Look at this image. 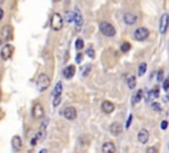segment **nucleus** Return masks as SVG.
Returning a JSON list of instances; mask_svg holds the SVG:
<instances>
[{
	"label": "nucleus",
	"instance_id": "obj_1",
	"mask_svg": "<svg viewBox=\"0 0 169 153\" xmlns=\"http://www.w3.org/2000/svg\"><path fill=\"white\" fill-rule=\"evenodd\" d=\"M36 86H37V90L40 92L46 91V90L49 89V86H50V78H49V75H48V74H41L37 78V81H36Z\"/></svg>",
	"mask_w": 169,
	"mask_h": 153
},
{
	"label": "nucleus",
	"instance_id": "obj_35",
	"mask_svg": "<svg viewBox=\"0 0 169 153\" xmlns=\"http://www.w3.org/2000/svg\"><path fill=\"white\" fill-rule=\"evenodd\" d=\"M37 136H35V137H33L32 139V140H30V145H32V147H35L36 145V144H37Z\"/></svg>",
	"mask_w": 169,
	"mask_h": 153
},
{
	"label": "nucleus",
	"instance_id": "obj_25",
	"mask_svg": "<svg viewBox=\"0 0 169 153\" xmlns=\"http://www.w3.org/2000/svg\"><path fill=\"white\" fill-rule=\"evenodd\" d=\"M145 71H147V64H142L139 66V76H143Z\"/></svg>",
	"mask_w": 169,
	"mask_h": 153
},
{
	"label": "nucleus",
	"instance_id": "obj_23",
	"mask_svg": "<svg viewBox=\"0 0 169 153\" xmlns=\"http://www.w3.org/2000/svg\"><path fill=\"white\" fill-rule=\"evenodd\" d=\"M120 50H122V53H127L131 50V44L129 42H123L122 46H120Z\"/></svg>",
	"mask_w": 169,
	"mask_h": 153
},
{
	"label": "nucleus",
	"instance_id": "obj_2",
	"mask_svg": "<svg viewBox=\"0 0 169 153\" xmlns=\"http://www.w3.org/2000/svg\"><path fill=\"white\" fill-rule=\"evenodd\" d=\"M99 30L102 32V35H105L106 37H114L116 35V29L114 28V25L110 24L107 21H102L99 24Z\"/></svg>",
	"mask_w": 169,
	"mask_h": 153
},
{
	"label": "nucleus",
	"instance_id": "obj_12",
	"mask_svg": "<svg viewBox=\"0 0 169 153\" xmlns=\"http://www.w3.org/2000/svg\"><path fill=\"white\" fill-rule=\"evenodd\" d=\"M123 21H124V24H127V25H134L135 22L137 21V16L135 15V13L127 12V13H124V16H123Z\"/></svg>",
	"mask_w": 169,
	"mask_h": 153
},
{
	"label": "nucleus",
	"instance_id": "obj_9",
	"mask_svg": "<svg viewBox=\"0 0 169 153\" xmlns=\"http://www.w3.org/2000/svg\"><path fill=\"white\" fill-rule=\"evenodd\" d=\"M11 54H12V45L5 44L4 46L1 48V50H0V56H1V58L4 59V61H7V59L11 57Z\"/></svg>",
	"mask_w": 169,
	"mask_h": 153
},
{
	"label": "nucleus",
	"instance_id": "obj_24",
	"mask_svg": "<svg viewBox=\"0 0 169 153\" xmlns=\"http://www.w3.org/2000/svg\"><path fill=\"white\" fill-rule=\"evenodd\" d=\"M65 20H66L67 22L74 21V12H70V11H67V12L65 13Z\"/></svg>",
	"mask_w": 169,
	"mask_h": 153
},
{
	"label": "nucleus",
	"instance_id": "obj_19",
	"mask_svg": "<svg viewBox=\"0 0 169 153\" xmlns=\"http://www.w3.org/2000/svg\"><path fill=\"white\" fill-rule=\"evenodd\" d=\"M143 98V90H137V92H135L134 96H132V104H137Z\"/></svg>",
	"mask_w": 169,
	"mask_h": 153
},
{
	"label": "nucleus",
	"instance_id": "obj_5",
	"mask_svg": "<svg viewBox=\"0 0 169 153\" xmlns=\"http://www.w3.org/2000/svg\"><path fill=\"white\" fill-rule=\"evenodd\" d=\"M74 24H75V29L81 30L83 25V17H82V13H81L79 8H75L74 11Z\"/></svg>",
	"mask_w": 169,
	"mask_h": 153
},
{
	"label": "nucleus",
	"instance_id": "obj_41",
	"mask_svg": "<svg viewBox=\"0 0 169 153\" xmlns=\"http://www.w3.org/2000/svg\"><path fill=\"white\" fill-rule=\"evenodd\" d=\"M0 95H1V92H0Z\"/></svg>",
	"mask_w": 169,
	"mask_h": 153
},
{
	"label": "nucleus",
	"instance_id": "obj_20",
	"mask_svg": "<svg viewBox=\"0 0 169 153\" xmlns=\"http://www.w3.org/2000/svg\"><path fill=\"white\" fill-rule=\"evenodd\" d=\"M62 94V82H57V84H56L54 90H53V96H58Z\"/></svg>",
	"mask_w": 169,
	"mask_h": 153
},
{
	"label": "nucleus",
	"instance_id": "obj_13",
	"mask_svg": "<svg viewBox=\"0 0 169 153\" xmlns=\"http://www.w3.org/2000/svg\"><path fill=\"white\" fill-rule=\"evenodd\" d=\"M110 132H111V135H114V136H119V135L123 132V127H122V124L118 123V121L112 123L111 126H110Z\"/></svg>",
	"mask_w": 169,
	"mask_h": 153
},
{
	"label": "nucleus",
	"instance_id": "obj_39",
	"mask_svg": "<svg viewBox=\"0 0 169 153\" xmlns=\"http://www.w3.org/2000/svg\"><path fill=\"white\" fill-rule=\"evenodd\" d=\"M40 153H46V149H41Z\"/></svg>",
	"mask_w": 169,
	"mask_h": 153
},
{
	"label": "nucleus",
	"instance_id": "obj_26",
	"mask_svg": "<svg viewBox=\"0 0 169 153\" xmlns=\"http://www.w3.org/2000/svg\"><path fill=\"white\" fill-rule=\"evenodd\" d=\"M61 103V95L58 96H53V107H58Z\"/></svg>",
	"mask_w": 169,
	"mask_h": 153
},
{
	"label": "nucleus",
	"instance_id": "obj_31",
	"mask_svg": "<svg viewBox=\"0 0 169 153\" xmlns=\"http://www.w3.org/2000/svg\"><path fill=\"white\" fill-rule=\"evenodd\" d=\"M152 108H153L155 111H160V110H161V108H160V104L159 103H152Z\"/></svg>",
	"mask_w": 169,
	"mask_h": 153
},
{
	"label": "nucleus",
	"instance_id": "obj_29",
	"mask_svg": "<svg viewBox=\"0 0 169 153\" xmlns=\"http://www.w3.org/2000/svg\"><path fill=\"white\" fill-rule=\"evenodd\" d=\"M90 70H91V65H86V69L82 70V76H87V75H89Z\"/></svg>",
	"mask_w": 169,
	"mask_h": 153
},
{
	"label": "nucleus",
	"instance_id": "obj_3",
	"mask_svg": "<svg viewBox=\"0 0 169 153\" xmlns=\"http://www.w3.org/2000/svg\"><path fill=\"white\" fill-rule=\"evenodd\" d=\"M50 27H52V29L56 30V32H58V30L62 29V27H64V17L60 15V13L54 12L52 15V19H50Z\"/></svg>",
	"mask_w": 169,
	"mask_h": 153
},
{
	"label": "nucleus",
	"instance_id": "obj_17",
	"mask_svg": "<svg viewBox=\"0 0 169 153\" xmlns=\"http://www.w3.org/2000/svg\"><path fill=\"white\" fill-rule=\"evenodd\" d=\"M114 110H115L114 103H111L110 100H105V102L102 103V111L105 112V114H111Z\"/></svg>",
	"mask_w": 169,
	"mask_h": 153
},
{
	"label": "nucleus",
	"instance_id": "obj_10",
	"mask_svg": "<svg viewBox=\"0 0 169 153\" xmlns=\"http://www.w3.org/2000/svg\"><path fill=\"white\" fill-rule=\"evenodd\" d=\"M11 145H12V149L15 152H19L21 149V147H22V140H21V137L20 136H13L12 137V140H11Z\"/></svg>",
	"mask_w": 169,
	"mask_h": 153
},
{
	"label": "nucleus",
	"instance_id": "obj_6",
	"mask_svg": "<svg viewBox=\"0 0 169 153\" xmlns=\"http://www.w3.org/2000/svg\"><path fill=\"white\" fill-rule=\"evenodd\" d=\"M44 107H42V104L40 103H36L35 106L32 107V116L35 119H42V116H44Z\"/></svg>",
	"mask_w": 169,
	"mask_h": 153
},
{
	"label": "nucleus",
	"instance_id": "obj_18",
	"mask_svg": "<svg viewBox=\"0 0 169 153\" xmlns=\"http://www.w3.org/2000/svg\"><path fill=\"white\" fill-rule=\"evenodd\" d=\"M3 40L4 41H8L11 37H12V28L9 27V25H5L4 28H3Z\"/></svg>",
	"mask_w": 169,
	"mask_h": 153
},
{
	"label": "nucleus",
	"instance_id": "obj_4",
	"mask_svg": "<svg viewBox=\"0 0 169 153\" xmlns=\"http://www.w3.org/2000/svg\"><path fill=\"white\" fill-rule=\"evenodd\" d=\"M148 36H149V30L144 27L137 28L134 32V38L136 40V41H145V40L148 38Z\"/></svg>",
	"mask_w": 169,
	"mask_h": 153
},
{
	"label": "nucleus",
	"instance_id": "obj_21",
	"mask_svg": "<svg viewBox=\"0 0 169 153\" xmlns=\"http://www.w3.org/2000/svg\"><path fill=\"white\" fill-rule=\"evenodd\" d=\"M127 84H128L129 89H135V86H136V76L135 75H129L128 78H127Z\"/></svg>",
	"mask_w": 169,
	"mask_h": 153
},
{
	"label": "nucleus",
	"instance_id": "obj_22",
	"mask_svg": "<svg viewBox=\"0 0 169 153\" xmlns=\"http://www.w3.org/2000/svg\"><path fill=\"white\" fill-rule=\"evenodd\" d=\"M159 98V89L157 87H155L153 90H151L149 91V94L147 96V100H151V99H157Z\"/></svg>",
	"mask_w": 169,
	"mask_h": 153
},
{
	"label": "nucleus",
	"instance_id": "obj_11",
	"mask_svg": "<svg viewBox=\"0 0 169 153\" xmlns=\"http://www.w3.org/2000/svg\"><path fill=\"white\" fill-rule=\"evenodd\" d=\"M168 22H169V15L168 13H164L160 19V33L164 35L167 32V28H168Z\"/></svg>",
	"mask_w": 169,
	"mask_h": 153
},
{
	"label": "nucleus",
	"instance_id": "obj_15",
	"mask_svg": "<svg viewBox=\"0 0 169 153\" xmlns=\"http://www.w3.org/2000/svg\"><path fill=\"white\" fill-rule=\"evenodd\" d=\"M115 152H116V147L111 141H107L102 145V153H115Z\"/></svg>",
	"mask_w": 169,
	"mask_h": 153
},
{
	"label": "nucleus",
	"instance_id": "obj_38",
	"mask_svg": "<svg viewBox=\"0 0 169 153\" xmlns=\"http://www.w3.org/2000/svg\"><path fill=\"white\" fill-rule=\"evenodd\" d=\"M3 17H4V11L0 8V20H3Z\"/></svg>",
	"mask_w": 169,
	"mask_h": 153
},
{
	"label": "nucleus",
	"instance_id": "obj_37",
	"mask_svg": "<svg viewBox=\"0 0 169 153\" xmlns=\"http://www.w3.org/2000/svg\"><path fill=\"white\" fill-rule=\"evenodd\" d=\"M167 127H168V121H167V120H164V121L161 123V129H165Z\"/></svg>",
	"mask_w": 169,
	"mask_h": 153
},
{
	"label": "nucleus",
	"instance_id": "obj_40",
	"mask_svg": "<svg viewBox=\"0 0 169 153\" xmlns=\"http://www.w3.org/2000/svg\"><path fill=\"white\" fill-rule=\"evenodd\" d=\"M53 1H54V3H60L61 0H53Z\"/></svg>",
	"mask_w": 169,
	"mask_h": 153
},
{
	"label": "nucleus",
	"instance_id": "obj_16",
	"mask_svg": "<svg viewBox=\"0 0 169 153\" xmlns=\"http://www.w3.org/2000/svg\"><path fill=\"white\" fill-rule=\"evenodd\" d=\"M137 140H139V143L145 144L149 140V132L147 131V129H144V128L140 129L139 134H137Z\"/></svg>",
	"mask_w": 169,
	"mask_h": 153
},
{
	"label": "nucleus",
	"instance_id": "obj_34",
	"mask_svg": "<svg viewBox=\"0 0 169 153\" xmlns=\"http://www.w3.org/2000/svg\"><path fill=\"white\" fill-rule=\"evenodd\" d=\"M162 75H164V74H162V70H159V74H157V81H159V82L162 81Z\"/></svg>",
	"mask_w": 169,
	"mask_h": 153
},
{
	"label": "nucleus",
	"instance_id": "obj_27",
	"mask_svg": "<svg viewBox=\"0 0 169 153\" xmlns=\"http://www.w3.org/2000/svg\"><path fill=\"white\" fill-rule=\"evenodd\" d=\"M83 46H84V45H83V40L82 38H78L77 41H75V48H77L78 50H81Z\"/></svg>",
	"mask_w": 169,
	"mask_h": 153
},
{
	"label": "nucleus",
	"instance_id": "obj_30",
	"mask_svg": "<svg viewBox=\"0 0 169 153\" xmlns=\"http://www.w3.org/2000/svg\"><path fill=\"white\" fill-rule=\"evenodd\" d=\"M147 153H159V151H157L156 147H149L147 149Z\"/></svg>",
	"mask_w": 169,
	"mask_h": 153
},
{
	"label": "nucleus",
	"instance_id": "obj_28",
	"mask_svg": "<svg viewBox=\"0 0 169 153\" xmlns=\"http://www.w3.org/2000/svg\"><path fill=\"white\" fill-rule=\"evenodd\" d=\"M86 54H87V56H89V57H90V58H94V57H95V52H94V49H92V48H91V46H90V48H89V49H87V50H86Z\"/></svg>",
	"mask_w": 169,
	"mask_h": 153
},
{
	"label": "nucleus",
	"instance_id": "obj_14",
	"mask_svg": "<svg viewBox=\"0 0 169 153\" xmlns=\"http://www.w3.org/2000/svg\"><path fill=\"white\" fill-rule=\"evenodd\" d=\"M62 74H64V76H65L66 79L73 78V76H74V74H75V66H74V65H67V66L64 69Z\"/></svg>",
	"mask_w": 169,
	"mask_h": 153
},
{
	"label": "nucleus",
	"instance_id": "obj_36",
	"mask_svg": "<svg viewBox=\"0 0 169 153\" xmlns=\"http://www.w3.org/2000/svg\"><path fill=\"white\" fill-rule=\"evenodd\" d=\"M131 121H132V115H129L128 120H127V123H126V128H128V127H129V124H131Z\"/></svg>",
	"mask_w": 169,
	"mask_h": 153
},
{
	"label": "nucleus",
	"instance_id": "obj_8",
	"mask_svg": "<svg viewBox=\"0 0 169 153\" xmlns=\"http://www.w3.org/2000/svg\"><path fill=\"white\" fill-rule=\"evenodd\" d=\"M62 115L67 120H74V119L77 118V110H75L74 107H66L62 111Z\"/></svg>",
	"mask_w": 169,
	"mask_h": 153
},
{
	"label": "nucleus",
	"instance_id": "obj_7",
	"mask_svg": "<svg viewBox=\"0 0 169 153\" xmlns=\"http://www.w3.org/2000/svg\"><path fill=\"white\" fill-rule=\"evenodd\" d=\"M48 123H49V118H44V121H42V124L40 127V132L36 135V136H37L38 141H44L45 136H46V126H48Z\"/></svg>",
	"mask_w": 169,
	"mask_h": 153
},
{
	"label": "nucleus",
	"instance_id": "obj_33",
	"mask_svg": "<svg viewBox=\"0 0 169 153\" xmlns=\"http://www.w3.org/2000/svg\"><path fill=\"white\" fill-rule=\"evenodd\" d=\"M162 87H164V90H168L169 89V79H165L164 83H162Z\"/></svg>",
	"mask_w": 169,
	"mask_h": 153
},
{
	"label": "nucleus",
	"instance_id": "obj_32",
	"mask_svg": "<svg viewBox=\"0 0 169 153\" xmlns=\"http://www.w3.org/2000/svg\"><path fill=\"white\" fill-rule=\"evenodd\" d=\"M82 58H83V54L78 53V54H77V58H75V62H77V64H79V62L82 61Z\"/></svg>",
	"mask_w": 169,
	"mask_h": 153
}]
</instances>
